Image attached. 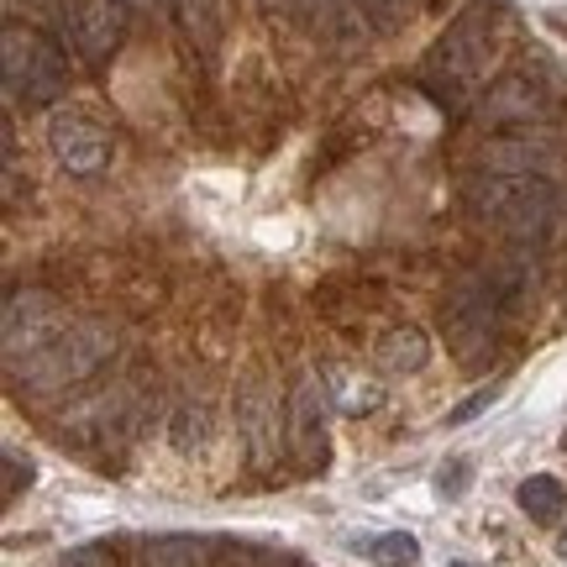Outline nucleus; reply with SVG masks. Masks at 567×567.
Wrapping results in <instances>:
<instances>
[{
	"mask_svg": "<svg viewBox=\"0 0 567 567\" xmlns=\"http://www.w3.org/2000/svg\"><path fill=\"white\" fill-rule=\"evenodd\" d=\"M122 425H132L126 389H101V394H90L84 405H74L63 415V436H74L80 446H105Z\"/></svg>",
	"mask_w": 567,
	"mask_h": 567,
	"instance_id": "4468645a",
	"label": "nucleus"
},
{
	"mask_svg": "<svg viewBox=\"0 0 567 567\" xmlns=\"http://www.w3.org/2000/svg\"><path fill=\"white\" fill-rule=\"evenodd\" d=\"M563 446H567V431H563Z\"/></svg>",
	"mask_w": 567,
	"mask_h": 567,
	"instance_id": "c756f323",
	"label": "nucleus"
},
{
	"mask_svg": "<svg viewBox=\"0 0 567 567\" xmlns=\"http://www.w3.org/2000/svg\"><path fill=\"white\" fill-rule=\"evenodd\" d=\"M494 400H499V384L478 389V394H467L463 405H457V410H452V415H446V425H467V421H478V415H484V410L494 405Z\"/></svg>",
	"mask_w": 567,
	"mask_h": 567,
	"instance_id": "393cba45",
	"label": "nucleus"
},
{
	"mask_svg": "<svg viewBox=\"0 0 567 567\" xmlns=\"http://www.w3.org/2000/svg\"><path fill=\"white\" fill-rule=\"evenodd\" d=\"M48 147L63 174H101L111 163V132L84 111H53L48 116Z\"/></svg>",
	"mask_w": 567,
	"mask_h": 567,
	"instance_id": "1a4fd4ad",
	"label": "nucleus"
},
{
	"mask_svg": "<svg viewBox=\"0 0 567 567\" xmlns=\"http://www.w3.org/2000/svg\"><path fill=\"white\" fill-rule=\"evenodd\" d=\"M563 137L547 132V126H515V132H494V137L478 147V163L484 174H542V179H557L563 174Z\"/></svg>",
	"mask_w": 567,
	"mask_h": 567,
	"instance_id": "0eeeda50",
	"label": "nucleus"
},
{
	"mask_svg": "<svg viewBox=\"0 0 567 567\" xmlns=\"http://www.w3.org/2000/svg\"><path fill=\"white\" fill-rule=\"evenodd\" d=\"M48 21L59 42L90 69H105V63L122 53L126 38V6L122 0H48Z\"/></svg>",
	"mask_w": 567,
	"mask_h": 567,
	"instance_id": "423d86ee",
	"label": "nucleus"
},
{
	"mask_svg": "<svg viewBox=\"0 0 567 567\" xmlns=\"http://www.w3.org/2000/svg\"><path fill=\"white\" fill-rule=\"evenodd\" d=\"M326 379H331V384H326V389H331V400H337L347 415H363V410H373L379 400H384V394H379V384H358V379H347L342 368H331Z\"/></svg>",
	"mask_w": 567,
	"mask_h": 567,
	"instance_id": "412c9836",
	"label": "nucleus"
},
{
	"mask_svg": "<svg viewBox=\"0 0 567 567\" xmlns=\"http://www.w3.org/2000/svg\"><path fill=\"white\" fill-rule=\"evenodd\" d=\"M557 551H563V563H567V530H563V536H557Z\"/></svg>",
	"mask_w": 567,
	"mask_h": 567,
	"instance_id": "cd10ccee",
	"label": "nucleus"
},
{
	"mask_svg": "<svg viewBox=\"0 0 567 567\" xmlns=\"http://www.w3.org/2000/svg\"><path fill=\"white\" fill-rule=\"evenodd\" d=\"M452 567H467V563H452Z\"/></svg>",
	"mask_w": 567,
	"mask_h": 567,
	"instance_id": "c85d7f7f",
	"label": "nucleus"
},
{
	"mask_svg": "<svg viewBox=\"0 0 567 567\" xmlns=\"http://www.w3.org/2000/svg\"><path fill=\"white\" fill-rule=\"evenodd\" d=\"M168 442L179 446L184 457L205 452V446H210V410H205L200 400H184V405L168 415Z\"/></svg>",
	"mask_w": 567,
	"mask_h": 567,
	"instance_id": "6ab92c4d",
	"label": "nucleus"
},
{
	"mask_svg": "<svg viewBox=\"0 0 567 567\" xmlns=\"http://www.w3.org/2000/svg\"><path fill=\"white\" fill-rule=\"evenodd\" d=\"M467 478H473V467H467L463 457H452V463H442V473H436V494H442V499H463Z\"/></svg>",
	"mask_w": 567,
	"mask_h": 567,
	"instance_id": "b1692460",
	"label": "nucleus"
},
{
	"mask_svg": "<svg viewBox=\"0 0 567 567\" xmlns=\"http://www.w3.org/2000/svg\"><path fill=\"white\" fill-rule=\"evenodd\" d=\"M0 467H6V484H0V494H6V505H11V499H21V494L32 488V478H38V473H32V463H27L21 452H6V457H0Z\"/></svg>",
	"mask_w": 567,
	"mask_h": 567,
	"instance_id": "5701e85b",
	"label": "nucleus"
},
{
	"mask_svg": "<svg viewBox=\"0 0 567 567\" xmlns=\"http://www.w3.org/2000/svg\"><path fill=\"white\" fill-rule=\"evenodd\" d=\"M274 11H284L295 27L316 32L321 42H337V48H358L373 32V21L352 0H274Z\"/></svg>",
	"mask_w": 567,
	"mask_h": 567,
	"instance_id": "f8f14e48",
	"label": "nucleus"
},
{
	"mask_svg": "<svg viewBox=\"0 0 567 567\" xmlns=\"http://www.w3.org/2000/svg\"><path fill=\"white\" fill-rule=\"evenodd\" d=\"M0 74H6V101L42 111V105H59L63 90H69V53L38 27L6 21V32H0Z\"/></svg>",
	"mask_w": 567,
	"mask_h": 567,
	"instance_id": "39448f33",
	"label": "nucleus"
},
{
	"mask_svg": "<svg viewBox=\"0 0 567 567\" xmlns=\"http://www.w3.org/2000/svg\"><path fill=\"white\" fill-rule=\"evenodd\" d=\"M463 195L478 221L520 243H542L563 216V179H542V174H478L467 179Z\"/></svg>",
	"mask_w": 567,
	"mask_h": 567,
	"instance_id": "f03ea898",
	"label": "nucleus"
},
{
	"mask_svg": "<svg viewBox=\"0 0 567 567\" xmlns=\"http://www.w3.org/2000/svg\"><path fill=\"white\" fill-rule=\"evenodd\" d=\"M163 17L174 21V32H179L195 53H216L221 48V0H158Z\"/></svg>",
	"mask_w": 567,
	"mask_h": 567,
	"instance_id": "2eb2a0df",
	"label": "nucleus"
},
{
	"mask_svg": "<svg viewBox=\"0 0 567 567\" xmlns=\"http://www.w3.org/2000/svg\"><path fill=\"white\" fill-rule=\"evenodd\" d=\"M352 6H358V11H363V17L373 21V27H379V32L400 27V21H405L410 11H415V0H352Z\"/></svg>",
	"mask_w": 567,
	"mask_h": 567,
	"instance_id": "4be33fe9",
	"label": "nucleus"
},
{
	"mask_svg": "<svg viewBox=\"0 0 567 567\" xmlns=\"http://www.w3.org/2000/svg\"><path fill=\"white\" fill-rule=\"evenodd\" d=\"M59 567H116V557H111V547H74Z\"/></svg>",
	"mask_w": 567,
	"mask_h": 567,
	"instance_id": "a878e982",
	"label": "nucleus"
},
{
	"mask_svg": "<svg viewBox=\"0 0 567 567\" xmlns=\"http://www.w3.org/2000/svg\"><path fill=\"white\" fill-rule=\"evenodd\" d=\"M63 310L53 305V295L42 289H11L6 295V316H0V342H6V368L21 363L27 352H38L53 331H63Z\"/></svg>",
	"mask_w": 567,
	"mask_h": 567,
	"instance_id": "6e6552de",
	"label": "nucleus"
},
{
	"mask_svg": "<svg viewBox=\"0 0 567 567\" xmlns=\"http://www.w3.org/2000/svg\"><path fill=\"white\" fill-rule=\"evenodd\" d=\"M210 547L200 536H153L142 547V567H205Z\"/></svg>",
	"mask_w": 567,
	"mask_h": 567,
	"instance_id": "a211bd4d",
	"label": "nucleus"
},
{
	"mask_svg": "<svg viewBox=\"0 0 567 567\" xmlns=\"http://www.w3.org/2000/svg\"><path fill=\"white\" fill-rule=\"evenodd\" d=\"M542 116H547V90H542L536 74H499L484 90V101H478V122L499 126V132L542 126Z\"/></svg>",
	"mask_w": 567,
	"mask_h": 567,
	"instance_id": "9b49d317",
	"label": "nucleus"
},
{
	"mask_svg": "<svg viewBox=\"0 0 567 567\" xmlns=\"http://www.w3.org/2000/svg\"><path fill=\"white\" fill-rule=\"evenodd\" d=\"M237 425H243L247 457L264 467L279 457V442H289V415H279V400L268 394L264 379H252L237 400Z\"/></svg>",
	"mask_w": 567,
	"mask_h": 567,
	"instance_id": "ddd939ff",
	"label": "nucleus"
},
{
	"mask_svg": "<svg viewBox=\"0 0 567 567\" xmlns=\"http://www.w3.org/2000/svg\"><path fill=\"white\" fill-rule=\"evenodd\" d=\"M520 509H526L536 526H557L563 520V509H567V488H563V478H551V473H536V478H526L520 484Z\"/></svg>",
	"mask_w": 567,
	"mask_h": 567,
	"instance_id": "f3484780",
	"label": "nucleus"
},
{
	"mask_svg": "<svg viewBox=\"0 0 567 567\" xmlns=\"http://www.w3.org/2000/svg\"><path fill=\"white\" fill-rule=\"evenodd\" d=\"M116 352V331L101 321H69L63 331H53L38 352H27L21 363H11V379H17L27 394H59L69 384H84L95 368Z\"/></svg>",
	"mask_w": 567,
	"mask_h": 567,
	"instance_id": "20e7f679",
	"label": "nucleus"
},
{
	"mask_svg": "<svg viewBox=\"0 0 567 567\" xmlns=\"http://www.w3.org/2000/svg\"><path fill=\"white\" fill-rule=\"evenodd\" d=\"M363 551H368V557H373L379 567H415V563H421V542H415V536H405V530L373 536Z\"/></svg>",
	"mask_w": 567,
	"mask_h": 567,
	"instance_id": "aec40b11",
	"label": "nucleus"
},
{
	"mask_svg": "<svg viewBox=\"0 0 567 567\" xmlns=\"http://www.w3.org/2000/svg\"><path fill=\"white\" fill-rule=\"evenodd\" d=\"M509 316V284L505 274L494 268H473L446 289L442 300V331L446 347L457 352V363L478 368L494 358V342H499V326Z\"/></svg>",
	"mask_w": 567,
	"mask_h": 567,
	"instance_id": "7ed1b4c3",
	"label": "nucleus"
},
{
	"mask_svg": "<svg viewBox=\"0 0 567 567\" xmlns=\"http://www.w3.org/2000/svg\"><path fill=\"white\" fill-rule=\"evenodd\" d=\"M425 358H431V342H425L421 326H394L379 342V368H389V373H415V368H425Z\"/></svg>",
	"mask_w": 567,
	"mask_h": 567,
	"instance_id": "dca6fc26",
	"label": "nucleus"
},
{
	"mask_svg": "<svg viewBox=\"0 0 567 567\" xmlns=\"http://www.w3.org/2000/svg\"><path fill=\"white\" fill-rule=\"evenodd\" d=\"M122 6L126 11H137V6H153V0H122Z\"/></svg>",
	"mask_w": 567,
	"mask_h": 567,
	"instance_id": "bb28decb",
	"label": "nucleus"
},
{
	"mask_svg": "<svg viewBox=\"0 0 567 567\" xmlns=\"http://www.w3.org/2000/svg\"><path fill=\"white\" fill-rule=\"evenodd\" d=\"M326 410H331V389L316 379V373H305L295 394H289V452L300 457L305 473H316L326 463Z\"/></svg>",
	"mask_w": 567,
	"mask_h": 567,
	"instance_id": "9d476101",
	"label": "nucleus"
},
{
	"mask_svg": "<svg viewBox=\"0 0 567 567\" xmlns=\"http://www.w3.org/2000/svg\"><path fill=\"white\" fill-rule=\"evenodd\" d=\"M505 48V21L488 6H473L446 27L442 38L425 48L421 59V84L436 105H463L478 95V84L488 80V69Z\"/></svg>",
	"mask_w": 567,
	"mask_h": 567,
	"instance_id": "f257e3e1",
	"label": "nucleus"
}]
</instances>
